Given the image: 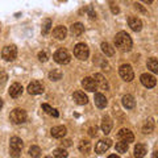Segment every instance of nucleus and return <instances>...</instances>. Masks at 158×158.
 Instances as JSON below:
<instances>
[{"label": "nucleus", "instance_id": "obj_4", "mask_svg": "<svg viewBox=\"0 0 158 158\" xmlns=\"http://www.w3.org/2000/svg\"><path fill=\"white\" fill-rule=\"evenodd\" d=\"M74 56L81 61H86L90 56V49L86 44H77L75 48H74Z\"/></svg>", "mask_w": 158, "mask_h": 158}, {"label": "nucleus", "instance_id": "obj_19", "mask_svg": "<svg viewBox=\"0 0 158 158\" xmlns=\"http://www.w3.org/2000/svg\"><path fill=\"white\" fill-rule=\"evenodd\" d=\"M23 90L24 88L20 83H13V85L11 86V88H9V95H11L12 98H19L23 94Z\"/></svg>", "mask_w": 158, "mask_h": 158}, {"label": "nucleus", "instance_id": "obj_13", "mask_svg": "<svg viewBox=\"0 0 158 158\" xmlns=\"http://www.w3.org/2000/svg\"><path fill=\"white\" fill-rule=\"evenodd\" d=\"M50 133H52V136L54 138H62V137L66 136L67 129H66V127H63V125H57V127H53L52 128Z\"/></svg>", "mask_w": 158, "mask_h": 158}, {"label": "nucleus", "instance_id": "obj_2", "mask_svg": "<svg viewBox=\"0 0 158 158\" xmlns=\"http://www.w3.org/2000/svg\"><path fill=\"white\" fill-rule=\"evenodd\" d=\"M23 146H24V142L20 137H12L11 138V145H9V152H11V156L15 158H19L20 157V153L23 150Z\"/></svg>", "mask_w": 158, "mask_h": 158}, {"label": "nucleus", "instance_id": "obj_29", "mask_svg": "<svg viewBox=\"0 0 158 158\" xmlns=\"http://www.w3.org/2000/svg\"><path fill=\"white\" fill-rule=\"evenodd\" d=\"M61 78H62V73L59 71V70H53V71L49 73V79H50V81L57 82V81H59Z\"/></svg>", "mask_w": 158, "mask_h": 158}, {"label": "nucleus", "instance_id": "obj_16", "mask_svg": "<svg viewBox=\"0 0 158 158\" xmlns=\"http://www.w3.org/2000/svg\"><path fill=\"white\" fill-rule=\"evenodd\" d=\"M94 79H95L96 85L102 88V90H108L110 88V85H108V81L102 75V74H95V77H94Z\"/></svg>", "mask_w": 158, "mask_h": 158}, {"label": "nucleus", "instance_id": "obj_34", "mask_svg": "<svg viewBox=\"0 0 158 158\" xmlns=\"http://www.w3.org/2000/svg\"><path fill=\"white\" fill-rule=\"evenodd\" d=\"M38 59H40L41 62H46V61H48L46 53H45V52H40V53H38Z\"/></svg>", "mask_w": 158, "mask_h": 158}, {"label": "nucleus", "instance_id": "obj_38", "mask_svg": "<svg viewBox=\"0 0 158 158\" xmlns=\"http://www.w3.org/2000/svg\"><path fill=\"white\" fill-rule=\"evenodd\" d=\"M152 158H158V150H156L154 153H153V157Z\"/></svg>", "mask_w": 158, "mask_h": 158}, {"label": "nucleus", "instance_id": "obj_9", "mask_svg": "<svg viewBox=\"0 0 158 158\" xmlns=\"http://www.w3.org/2000/svg\"><path fill=\"white\" fill-rule=\"evenodd\" d=\"M28 92L31 94V95H40V94L44 92V86L41 82L38 81H33L32 83H29L28 86Z\"/></svg>", "mask_w": 158, "mask_h": 158}, {"label": "nucleus", "instance_id": "obj_12", "mask_svg": "<svg viewBox=\"0 0 158 158\" xmlns=\"http://www.w3.org/2000/svg\"><path fill=\"white\" fill-rule=\"evenodd\" d=\"M82 86H83V88L85 90H87V91H90V92H94L96 90V82H95V79L94 78H90V77H86L85 79L82 81Z\"/></svg>", "mask_w": 158, "mask_h": 158}, {"label": "nucleus", "instance_id": "obj_40", "mask_svg": "<svg viewBox=\"0 0 158 158\" xmlns=\"http://www.w3.org/2000/svg\"><path fill=\"white\" fill-rule=\"evenodd\" d=\"M108 158H120V157H118V156H116V154H112V156H110Z\"/></svg>", "mask_w": 158, "mask_h": 158}, {"label": "nucleus", "instance_id": "obj_36", "mask_svg": "<svg viewBox=\"0 0 158 158\" xmlns=\"http://www.w3.org/2000/svg\"><path fill=\"white\" fill-rule=\"evenodd\" d=\"M65 145V146H70L71 145V141L70 140H65V141H62V146Z\"/></svg>", "mask_w": 158, "mask_h": 158}, {"label": "nucleus", "instance_id": "obj_25", "mask_svg": "<svg viewBox=\"0 0 158 158\" xmlns=\"http://www.w3.org/2000/svg\"><path fill=\"white\" fill-rule=\"evenodd\" d=\"M102 52L106 54L107 57H112L115 54V49H113L108 42H102Z\"/></svg>", "mask_w": 158, "mask_h": 158}, {"label": "nucleus", "instance_id": "obj_23", "mask_svg": "<svg viewBox=\"0 0 158 158\" xmlns=\"http://www.w3.org/2000/svg\"><path fill=\"white\" fill-rule=\"evenodd\" d=\"M70 32L73 33V36H81V34L85 32V27H83V24H81V23H75L71 25Z\"/></svg>", "mask_w": 158, "mask_h": 158}, {"label": "nucleus", "instance_id": "obj_20", "mask_svg": "<svg viewBox=\"0 0 158 158\" xmlns=\"http://www.w3.org/2000/svg\"><path fill=\"white\" fill-rule=\"evenodd\" d=\"M94 100H95V104L98 108H106L107 106V99L106 96L103 95L100 92H96L95 94V98H94Z\"/></svg>", "mask_w": 158, "mask_h": 158}, {"label": "nucleus", "instance_id": "obj_24", "mask_svg": "<svg viewBox=\"0 0 158 158\" xmlns=\"http://www.w3.org/2000/svg\"><path fill=\"white\" fill-rule=\"evenodd\" d=\"M146 66H148V69H149L152 73L158 74V59L149 58V59H148V62H146Z\"/></svg>", "mask_w": 158, "mask_h": 158}, {"label": "nucleus", "instance_id": "obj_28", "mask_svg": "<svg viewBox=\"0 0 158 158\" xmlns=\"http://www.w3.org/2000/svg\"><path fill=\"white\" fill-rule=\"evenodd\" d=\"M42 110L45 111L46 113H49L50 116H53V117H58V116H59L58 111H57V110H54V108H52L49 104H42Z\"/></svg>", "mask_w": 158, "mask_h": 158}, {"label": "nucleus", "instance_id": "obj_32", "mask_svg": "<svg viewBox=\"0 0 158 158\" xmlns=\"http://www.w3.org/2000/svg\"><path fill=\"white\" fill-rule=\"evenodd\" d=\"M50 29H52V20L46 19L42 24V34H48L49 32H50Z\"/></svg>", "mask_w": 158, "mask_h": 158}, {"label": "nucleus", "instance_id": "obj_35", "mask_svg": "<svg viewBox=\"0 0 158 158\" xmlns=\"http://www.w3.org/2000/svg\"><path fill=\"white\" fill-rule=\"evenodd\" d=\"M88 135H90L91 137L96 136V135H98V128H96V127H91L90 129H88Z\"/></svg>", "mask_w": 158, "mask_h": 158}, {"label": "nucleus", "instance_id": "obj_27", "mask_svg": "<svg viewBox=\"0 0 158 158\" xmlns=\"http://www.w3.org/2000/svg\"><path fill=\"white\" fill-rule=\"evenodd\" d=\"M153 129H154V121L149 118V120H146L144 123V125H142V132L144 133H152Z\"/></svg>", "mask_w": 158, "mask_h": 158}, {"label": "nucleus", "instance_id": "obj_26", "mask_svg": "<svg viewBox=\"0 0 158 158\" xmlns=\"http://www.w3.org/2000/svg\"><path fill=\"white\" fill-rule=\"evenodd\" d=\"M79 150H81L82 153H85V154L90 153V150H91V144H90V141L83 140V141L79 142Z\"/></svg>", "mask_w": 158, "mask_h": 158}, {"label": "nucleus", "instance_id": "obj_6", "mask_svg": "<svg viewBox=\"0 0 158 158\" xmlns=\"http://www.w3.org/2000/svg\"><path fill=\"white\" fill-rule=\"evenodd\" d=\"M118 74L125 82H131L135 78V73H133V69L131 65H121L120 69H118Z\"/></svg>", "mask_w": 158, "mask_h": 158}, {"label": "nucleus", "instance_id": "obj_15", "mask_svg": "<svg viewBox=\"0 0 158 158\" xmlns=\"http://www.w3.org/2000/svg\"><path fill=\"white\" fill-rule=\"evenodd\" d=\"M73 99L75 100V103H77V104H79V106H85V104H87V102H88V99L85 95V92H82V91H75V92H74Z\"/></svg>", "mask_w": 158, "mask_h": 158}, {"label": "nucleus", "instance_id": "obj_3", "mask_svg": "<svg viewBox=\"0 0 158 158\" xmlns=\"http://www.w3.org/2000/svg\"><path fill=\"white\" fill-rule=\"evenodd\" d=\"M9 118H11V121L13 124H23V123L27 121L28 115H27L25 111L21 110V108H15V110L11 112V115H9Z\"/></svg>", "mask_w": 158, "mask_h": 158}, {"label": "nucleus", "instance_id": "obj_7", "mask_svg": "<svg viewBox=\"0 0 158 158\" xmlns=\"http://www.w3.org/2000/svg\"><path fill=\"white\" fill-rule=\"evenodd\" d=\"M2 57L6 59V61H13V59L17 57V48L15 45L6 46L2 52Z\"/></svg>", "mask_w": 158, "mask_h": 158}, {"label": "nucleus", "instance_id": "obj_10", "mask_svg": "<svg viewBox=\"0 0 158 158\" xmlns=\"http://www.w3.org/2000/svg\"><path fill=\"white\" fill-rule=\"evenodd\" d=\"M111 145H112V141L110 138H107V140H100L95 146V152L98 154H103V153H106L108 149H110Z\"/></svg>", "mask_w": 158, "mask_h": 158}, {"label": "nucleus", "instance_id": "obj_39", "mask_svg": "<svg viewBox=\"0 0 158 158\" xmlns=\"http://www.w3.org/2000/svg\"><path fill=\"white\" fill-rule=\"evenodd\" d=\"M6 79H7V75H6V74H3V79H2V83H4V82H6Z\"/></svg>", "mask_w": 158, "mask_h": 158}, {"label": "nucleus", "instance_id": "obj_1", "mask_svg": "<svg viewBox=\"0 0 158 158\" xmlns=\"http://www.w3.org/2000/svg\"><path fill=\"white\" fill-rule=\"evenodd\" d=\"M115 45L116 48H118L121 52H129L132 46H133V41L131 36L127 32H118L115 37Z\"/></svg>", "mask_w": 158, "mask_h": 158}, {"label": "nucleus", "instance_id": "obj_17", "mask_svg": "<svg viewBox=\"0 0 158 158\" xmlns=\"http://www.w3.org/2000/svg\"><path fill=\"white\" fill-rule=\"evenodd\" d=\"M112 127H113V123H112V120H111V117H108V116L103 117V121H102V131H103V133H104V135H108V133L111 132Z\"/></svg>", "mask_w": 158, "mask_h": 158}, {"label": "nucleus", "instance_id": "obj_18", "mask_svg": "<svg viewBox=\"0 0 158 158\" xmlns=\"http://www.w3.org/2000/svg\"><path fill=\"white\" fill-rule=\"evenodd\" d=\"M53 34H54V37H56L57 40H65L66 34H67V29L65 27H62V25H58L57 28H54Z\"/></svg>", "mask_w": 158, "mask_h": 158}, {"label": "nucleus", "instance_id": "obj_41", "mask_svg": "<svg viewBox=\"0 0 158 158\" xmlns=\"http://www.w3.org/2000/svg\"><path fill=\"white\" fill-rule=\"evenodd\" d=\"M144 3H148V4H150V3H153V0H142Z\"/></svg>", "mask_w": 158, "mask_h": 158}, {"label": "nucleus", "instance_id": "obj_30", "mask_svg": "<svg viewBox=\"0 0 158 158\" xmlns=\"http://www.w3.org/2000/svg\"><path fill=\"white\" fill-rule=\"evenodd\" d=\"M29 154H31V157H33V158H38L40 156H41V149H40V146H36V145L31 146Z\"/></svg>", "mask_w": 158, "mask_h": 158}, {"label": "nucleus", "instance_id": "obj_33", "mask_svg": "<svg viewBox=\"0 0 158 158\" xmlns=\"http://www.w3.org/2000/svg\"><path fill=\"white\" fill-rule=\"evenodd\" d=\"M116 150L118 153H127L128 152V142H124V141H120L116 144Z\"/></svg>", "mask_w": 158, "mask_h": 158}, {"label": "nucleus", "instance_id": "obj_31", "mask_svg": "<svg viewBox=\"0 0 158 158\" xmlns=\"http://www.w3.org/2000/svg\"><path fill=\"white\" fill-rule=\"evenodd\" d=\"M53 156H54V158H67L69 154L65 149H61V148H59V149H56L53 152Z\"/></svg>", "mask_w": 158, "mask_h": 158}, {"label": "nucleus", "instance_id": "obj_11", "mask_svg": "<svg viewBox=\"0 0 158 158\" xmlns=\"http://www.w3.org/2000/svg\"><path fill=\"white\" fill-rule=\"evenodd\" d=\"M140 81H141L142 85H144L145 87H148V88H152V87H154L157 85V79L153 75H150V74H142V75L140 77Z\"/></svg>", "mask_w": 158, "mask_h": 158}, {"label": "nucleus", "instance_id": "obj_14", "mask_svg": "<svg viewBox=\"0 0 158 158\" xmlns=\"http://www.w3.org/2000/svg\"><path fill=\"white\" fill-rule=\"evenodd\" d=\"M128 25L131 27L132 31H135V32H140L141 29H142V21L138 17H129L128 19Z\"/></svg>", "mask_w": 158, "mask_h": 158}, {"label": "nucleus", "instance_id": "obj_5", "mask_svg": "<svg viewBox=\"0 0 158 158\" xmlns=\"http://www.w3.org/2000/svg\"><path fill=\"white\" fill-rule=\"evenodd\" d=\"M53 58L57 63H59V65H67L71 59L70 54H69V52L66 50V49H58V50L54 53Z\"/></svg>", "mask_w": 158, "mask_h": 158}, {"label": "nucleus", "instance_id": "obj_21", "mask_svg": "<svg viewBox=\"0 0 158 158\" xmlns=\"http://www.w3.org/2000/svg\"><path fill=\"white\" fill-rule=\"evenodd\" d=\"M123 106H124L127 110H132V108H135V106H136L135 98H133L132 95H124L123 96Z\"/></svg>", "mask_w": 158, "mask_h": 158}, {"label": "nucleus", "instance_id": "obj_8", "mask_svg": "<svg viewBox=\"0 0 158 158\" xmlns=\"http://www.w3.org/2000/svg\"><path fill=\"white\" fill-rule=\"evenodd\" d=\"M117 137H118V140L120 141L128 142V144H131V142L135 141V136H133V133L129 129H125V128H123V129L118 131Z\"/></svg>", "mask_w": 158, "mask_h": 158}, {"label": "nucleus", "instance_id": "obj_42", "mask_svg": "<svg viewBox=\"0 0 158 158\" xmlns=\"http://www.w3.org/2000/svg\"><path fill=\"white\" fill-rule=\"evenodd\" d=\"M45 158H53V157H50V156H48V157H45Z\"/></svg>", "mask_w": 158, "mask_h": 158}, {"label": "nucleus", "instance_id": "obj_22", "mask_svg": "<svg viewBox=\"0 0 158 158\" xmlns=\"http://www.w3.org/2000/svg\"><path fill=\"white\" fill-rule=\"evenodd\" d=\"M148 153V149L144 144H137L135 146V157L136 158H144Z\"/></svg>", "mask_w": 158, "mask_h": 158}, {"label": "nucleus", "instance_id": "obj_37", "mask_svg": "<svg viewBox=\"0 0 158 158\" xmlns=\"http://www.w3.org/2000/svg\"><path fill=\"white\" fill-rule=\"evenodd\" d=\"M112 12H113V13H118V8H117V7H113V6H112Z\"/></svg>", "mask_w": 158, "mask_h": 158}]
</instances>
